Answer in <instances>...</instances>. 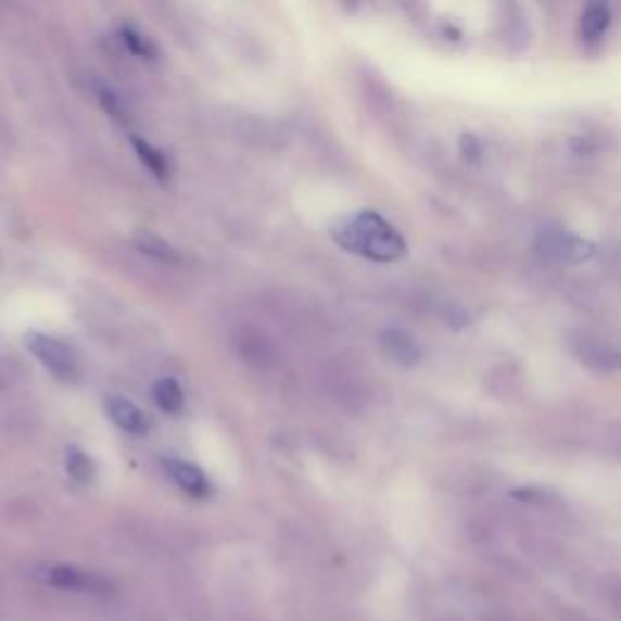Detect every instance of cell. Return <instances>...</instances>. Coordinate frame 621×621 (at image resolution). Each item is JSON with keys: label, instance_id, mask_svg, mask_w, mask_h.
Listing matches in <instances>:
<instances>
[{"label": "cell", "instance_id": "5b68a950", "mask_svg": "<svg viewBox=\"0 0 621 621\" xmlns=\"http://www.w3.org/2000/svg\"><path fill=\"white\" fill-rule=\"evenodd\" d=\"M49 583L61 590H71V593H92L105 595L110 593V583L98 573L80 571L76 566H56L49 571Z\"/></svg>", "mask_w": 621, "mask_h": 621}, {"label": "cell", "instance_id": "4fadbf2b", "mask_svg": "<svg viewBox=\"0 0 621 621\" xmlns=\"http://www.w3.org/2000/svg\"><path fill=\"white\" fill-rule=\"evenodd\" d=\"M66 471L71 479H74L76 483H92L96 481V464H92V459L88 457L86 452H80L78 447H68L66 452Z\"/></svg>", "mask_w": 621, "mask_h": 621}, {"label": "cell", "instance_id": "5bb4252c", "mask_svg": "<svg viewBox=\"0 0 621 621\" xmlns=\"http://www.w3.org/2000/svg\"><path fill=\"white\" fill-rule=\"evenodd\" d=\"M122 45L129 49V54L139 59H159V49H155L149 37H143L137 27H122Z\"/></svg>", "mask_w": 621, "mask_h": 621}, {"label": "cell", "instance_id": "7a4b0ae2", "mask_svg": "<svg viewBox=\"0 0 621 621\" xmlns=\"http://www.w3.org/2000/svg\"><path fill=\"white\" fill-rule=\"evenodd\" d=\"M27 350L41 362V367H47L51 375L61 381H76L80 369L78 359L66 343H61L59 338H51L45 333H29L27 335Z\"/></svg>", "mask_w": 621, "mask_h": 621}, {"label": "cell", "instance_id": "9c48e42d", "mask_svg": "<svg viewBox=\"0 0 621 621\" xmlns=\"http://www.w3.org/2000/svg\"><path fill=\"white\" fill-rule=\"evenodd\" d=\"M609 25H612V10L605 3V0H590L585 13L581 17V35L585 41H599L605 35Z\"/></svg>", "mask_w": 621, "mask_h": 621}, {"label": "cell", "instance_id": "277c9868", "mask_svg": "<svg viewBox=\"0 0 621 621\" xmlns=\"http://www.w3.org/2000/svg\"><path fill=\"white\" fill-rule=\"evenodd\" d=\"M573 352L581 359V365L595 371V375H617V371H621V350L603 338L583 335L581 340H575Z\"/></svg>", "mask_w": 621, "mask_h": 621}, {"label": "cell", "instance_id": "52a82bcc", "mask_svg": "<svg viewBox=\"0 0 621 621\" xmlns=\"http://www.w3.org/2000/svg\"><path fill=\"white\" fill-rule=\"evenodd\" d=\"M105 410L110 420L115 422L117 428L129 434H147L151 430V420L147 413H143L137 403H131L122 396H110L105 403Z\"/></svg>", "mask_w": 621, "mask_h": 621}, {"label": "cell", "instance_id": "7c38bea8", "mask_svg": "<svg viewBox=\"0 0 621 621\" xmlns=\"http://www.w3.org/2000/svg\"><path fill=\"white\" fill-rule=\"evenodd\" d=\"M137 248L143 255H149V257H153V261H159V263H168V265H178L180 263V253L175 251V248L168 241H163V238L155 236V233H139L137 236Z\"/></svg>", "mask_w": 621, "mask_h": 621}, {"label": "cell", "instance_id": "8fae6325", "mask_svg": "<svg viewBox=\"0 0 621 621\" xmlns=\"http://www.w3.org/2000/svg\"><path fill=\"white\" fill-rule=\"evenodd\" d=\"M153 398L159 403V408L170 413V416H180L185 408V393L180 389V384L170 377L161 379L159 384L153 386Z\"/></svg>", "mask_w": 621, "mask_h": 621}, {"label": "cell", "instance_id": "ba28073f", "mask_svg": "<svg viewBox=\"0 0 621 621\" xmlns=\"http://www.w3.org/2000/svg\"><path fill=\"white\" fill-rule=\"evenodd\" d=\"M379 343H381V350H384V355L401 367H416L422 357L420 345L413 340V335L406 333V330H398V328L384 330Z\"/></svg>", "mask_w": 621, "mask_h": 621}, {"label": "cell", "instance_id": "2e32d148", "mask_svg": "<svg viewBox=\"0 0 621 621\" xmlns=\"http://www.w3.org/2000/svg\"><path fill=\"white\" fill-rule=\"evenodd\" d=\"M100 102H102V107H105L112 117H115L117 122H127V110H124V105L119 102L117 96H112L110 90H100Z\"/></svg>", "mask_w": 621, "mask_h": 621}, {"label": "cell", "instance_id": "9a60e30c", "mask_svg": "<svg viewBox=\"0 0 621 621\" xmlns=\"http://www.w3.org/2000/svg\"><path fill=\"white\" fill-rule=\"evenodd\" d=\"M571 151L575 159H593L605 151V137L603 134H581L571 141Z\"/></svg>", "mask_w": 621, "mask_h": 621}, {"label": "cell", "instance_id": "3957f363", "mask_svg": "<svg viewBox=\"0 0 621 621\" xmlns=\"http://www.w3.org/2000/svg\"><path fill=\"white\" fill-rule=\"evenodd\" d=\"M536 248H540L542 255L552 257L556 263L581 265L595 255V243L568 231H544L536 241Z\"/></svg>", "mask_w": 621, "mask_h": 621}, {"label": "cell", "instance_id": "6da1fadb", "mask_svg": "<svg viewBox=\"0 0 621 621\" xmlns=\"http://www.w3.org/2000/svg\"><path fill=\"white\" fill-rule=\"evenodd\" d=\"M333 238L345 251L375 263H393L406 255V241L377 212H357L333 226Z\"/></svg>", "mask_w": 621, "mask_h": 621}, {"label": "cell", "instance_id": "30bf717a", "mask_svg": "<svg viewBox=\"0 0 621 621\" xmlns=\"http://www.w3.org/2000/svg\"><path fill=\"white\" fill-rule=\"evenodd\" d=\"M131 143H134V151H137V155H139V161H141L143 165H147V170H149L151 175H155V178H159L161 182H165V180L170 178L173 168H170L168 155H165L161 149H155L153 143L143 141V139H139V137H134Z\"/></svg>", "mask_w": 621, "mask_h": 621}, {"label": "cell", "instance_id": "8992f818", "mask_svg": "<svg viewBox=\"0 0 621 621\" xmlns=\"http://www.w3.org/2000/svg\"><path fill=\"white\" fill-rule=\"evenodd\" d=\"M165 471H168L170 479L175 481L180 491H185L194 500H206L212 495V483L206 479V473L202 469H197L190 461L180 459H165L163 461Z\"/></svg>", "mask_w": 621, "mask_h": 621}]
</instances>
